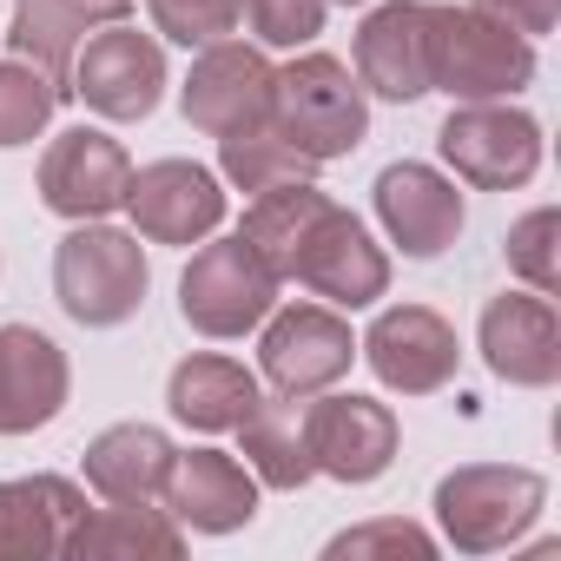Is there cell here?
I'll return each mask as SVG.
<instances>
[{"label": "cell", "mask_w": 561, "mask_h": 561, "mask_svg": "<svg viewBox=\"0 0 561 561\" xmlns=\"http://www.w3.org/2000/svg\"><path fill=\"white\" fill-rule=\"evenodd\" d=\"M257 364L277 397H318L357 364V337L331 305H291L257 324Z\"/></svg>", "instance_id": "cell-9"}, {"label": "cell", "mask_w": 561, "mask_h": 561, "mask_svg": "<svg viewBox=\"0 0 561 561\" xmlns=\"http://www.w3.org/2000/svg\"><path fill=\"white\" fill-rule=\"evenodd\" d=\"M370 198H377V225L390 231V244L403 257H443L462 238V218H469L456 179L436 172V165H423V159L383 165L377 185H370Z\"/></svg>", "instance_id": "cell-14"}, {"label": "cell", "mask_w": 561, "mask_h": 561, "mask_svg": "<svg viewBox=\"0 0 561 561\" xmlns=\"http://www.w3.org/2000/svg\"><path fill=\"white\" fill-rule=\"evenodd\" d=\"M291 285L331 298L337 311H364V305H377L390 291V251L370 238V225L357 211L324 205L305 251H298V264H291Z\"/></svg>", "instance_id": "cell-10"}, {"label": "cell", "mask_w": 561, "mask_h": 561, "mask_svg": "<svg viewBox=\"0 0 561 561\" xmlns=\"http://www.w3.org/2000/svg\"><path fill=\"white\" fill-rule=\"evenodd\" d=\"M152 291V264H146V244L139 231H119V225H73L54 251V298L73 324L87 331H113L126 324Z\"/></svg>", "instance_id": "cell-2"}, {"label": "cell", "mask_w": 561, "mask_h": 561, "mask_svg": "<svg viewBox=\"0 0 561 561\" xmlns=\"http://www.w3.org/2000/svg\"><path fill=\"white\" fill-rule=\"evenodd\" d=\"M324 554L331 561H364V554H416V561H430L436 554V535L416 528V522H403V515H377V522H357V528L331 535Z\"/></svg>", "instance_id": "cell-32"}, {"label": "cell", "mask_w": 561, "mask_h": 561, "mask_svg": "<svg viewBox=\"0 0 561 561\" xmlns=\"http://www.w3.org/2000/svg\"><path fill=\"white\" fill-rule=\"evenodd\" d=\"M251 403H257V377H251L238 357H218V351H198V357H185V364L165 377V410H172L185 430H198V436L238 430Z\"/></svg>", "instance_id": "cell-22"}, {"label": "cell", "mask_w": 561, "mask_h": 561, "mask_svg": "<svg viewBox=\"0 0 561 561\" xmlns=\"http://www.w3.org/2000/svg\"><path fill=\"white\" fill-rule=\"evenodd\" d=\"M443 165L476 192H515L541 172V119L508 100H462L436 133Z\"/></svg>", "instance_id": "cell-7"}, {"label": "cell", "mask_w": 561, "mask_h": 561, "mask_svg": "<svg viewBox=\"0 0 561 561\" xmlns=\"http://www.w3.org/2000/svg\"><path fill=\"white\" fill-rule=\"evenodd\" d=\"M126 179H133V159L113 133L100 126H67L47 152H41V205L67 225H87V218H106L126 205Z\"/></svg>", "instance_id": "cell-11"}, {"label": "cell", "mask_w": 561, "mask_h": 561, "mask_svg": "<svg viewBox=\"0 0 561 561\" xmlns=\"http://www.w3.org/2000/svg\"><path fill=\"white\" fill-rule=\"evenodd\" d=\"M93 8H106V14H113V21H119V14H126V8H133V0H93Z\"/></svg>", "instance_id": "cell-34"}, {"label": "cell", "mask_w": 561, "mask_h": 561, "mask_svg": "<svg viewBox=\"0 0 561 561\" xmlns=\"http://www.w3.org/2000/svg\"><path fill=\"white\" fill-rule=\"evenodd\" d=\"M218 179L257 198V192H277V185L318 179V159H305L285 133L264 119V126H244V133H225L218 139Z\"/></svg>", "instance_id": "cell-27"}, {"label": "cell", "mask_w": 561, "mask_h": 561, "mask_svg": "<svg viewBox=\"0 0 561 561\" xmlns=\"http://www.w3.org/2000/svg\"><path fill=\"white\" fill-rule=\"evenodd\" d=\"M469 8H482V14H495V21H508V27H515V34H528V41L554 34V21H561V0H469Z\"/></svg>", "instance_id": "cell-33"}, {"label": "cell", "mask_w": 561, "mask_h": 561, "mask_svg": "<svg viewBox=\"0 0 561 561\" xmlns=\"http://www.w3.org/2000/svg\"><path fill=\"white\" fill-rule=\"evenodd\" d=\"M331 198L305 179V185H277V192H257L251 205H244V225H238V238L277 271V285H291V264H298V251H305V238H311V225H318V211H324Z\"/></svg>", "instance_id": "cell-26"}, {"label": "cell", "mask_w": 561, "mask_h": 561, "mask_svg": "<svg viewBox=\"0 0 561 561\" xmlns=\"http://www.w3.org/2000/svg\"><path fill=\"white\" fill-rule=\"evenodd\" d=\"M80 515H87V489L67 482V476H14V482H0V554H14V561L67 554Z\"/></svg>", "instance_id": "cell-20"}, {"label": "cell", "mask_w": 561, "mask_h": 561, "mask_svg": "<svg viewBox=\"0 0 561 561\" xmlns=\"http://www.w3.org/2000/svg\"><path fill=\"white\" fill-rule=\"evenodd\" d=\"M165 515L192 535H231L257 515V476L225 449H179L159 489Z\"/></svg>", "instance_id": "cell-18"}, {"label": "cell", "mask_w": 561, "mask_h": 561, "mask_svg": "<svg viewBox=\"0 0 561 561\" xmlns=\"http://www.w3.org/2000/svg\"><path fill=\"white\" fill-rule=\"evenodd\" d=\"M357 357L377 370L383 390H397V397H436L443 383H456L462 344H456L449 318H436L430 305H390L364 331Z\"/></svg>", "instance_id": "cell-13"}, {"label": "cell", "mask_w": 561, "mask_h": 561, "mask_svg": "<svg viewBox=\"0 0 561 561\" xmlns=\"http://www.w3.org/2000/svg\"><path fill=\"white\" fill-rule=\"evenodd\" d=\"M430 27H436L430 0H383V8H370V21L357 27L364 93L390 106H416L430 93Z\"/></svg>", "instance_id": "cell-17"}, {"label": "cell", "mask_w": 561, "mask_h": 561, "mask_svg": "<svg viewBox=\"0 0 561 561\" xmlns=\"http://www.w3.org/2000/svg\"><path fill=\"white\" fill-rule=\"evenodd\" d=\"M324 8H370V0H324Z\"/></svg>", "instance_id": "cell-35"}, {"label": "cell", "mask_w": 561, "mask_h": 561, "mask_svg": "<svg viewBox=\"0 0 561 561\" xmlns=\"http://www.w3.org/2000/svg\"><path fill=\"white\" fill-rule=\"evenodd\" d=\"M238 456H244V469L257 476V489H305L311 476H318V462H311V443H305V410H298V397H257L251 410H244V423H238Z\"/></svg>", "instance_id": "cell-23"}, {"label": "cell", "mask_w": 561, "mask_h": 561, "mask_svg": "<svg viewBox=\"0 0 561 561\" xmlns=\"http://www.w3.org/2000/svg\"><path fill=\"white\" fill-rule=\"evenodd\" d=\"M305 443H311V462L318 476L331 482H377L390 462H397V410L377 403V397H324L305 403Z\"/></svg>", "instance_id": "cell-15"}, {"label": "cell", "mask_w": 561, "mask_h": 561, "mask_svg": "<svg viewBox=\"0 0 561 561\" xmlns=\"http://www.w3.org/2000/svg\"><path fill=\"white\" fill-rule=\"evenodd\" d=\"M54 113H60V87L41 67L0 60V152H8V146H34Z\"/></svg>", "instance_id": "cell-28"}, {"label": "cell", "mask_w": 561, "mask_h": 561, "mask_svg": "<svg viewBox=\"0 0 561 561\" xmlns=\"http://www.w3.org/2000/svg\"><path fill=\"white\" fill-rule=\"evenodd\" d=\"M113 21L106 8H93V0H14V21H8V47L14 60L41 67L60 93H67V73H73V54L80 41Z\"/></svg>", "instance_id": "cell-25"}, {"label": "cell", "mask_w": 561, "mask_h": 561, "mask_svg": "<svg viewBox=\"0 0 561 561\" xmlns=\"http://www.w3.org/2000/svg\"><path fill=\"white\" fill-rule=\"evenodd\" d=\"M277 311V271L231 231L192 251L179 277V318L198 337H244Z\"/></svg>", "instance_id": "cell-5"}, {"label": "cell", "mask_w": 561, "mask_h": 561, "mask_svg": "<svg viewBox=\"0 0 561 561\" xmlns=\"http://www.w3.org/2000/svg\"><path fill=\"white\" fill-rule=\"evenodd\" d=\"M476 351L482 364L515 383V390H548L561 377V318H554V298L541 291H502L482 305V324H476Z\"/></svg>", "instance_id": "cell-16"}, {"label": "cell", "mask_w": 561, "mask_h": 561, "mask_svg": "<svg viewBox=\"0 0 561 561\" xmlns=\"http://www.w3.org/2000/svg\"><path fill=\"white\" fill-rule=\"evenodd\" d=\"M271 126L285 133L305 159L331 165L351 159L370 133V93L337 54H298L271 80Z\"/></svg>", "instance_id": "cell-1"}, {"label": "cell", "mask_w": 561, "mask_h": 561, "mask_svg": "<svg viewBox=\"0 0 561 561\" xmlns=\"http://www.w3.org/2000/svg\"><path fill=\"white\" fill-rule=\"evenodd\" d=\"M67 351L34 324H0V436H34L67 410Z\"/></svg>", "instance_id": "cell-19"}, {"label": "cell", "mask_w": 561, "mask_h": 561, "mask_svg": "<svg viewBox=\"0 0 561 561\" xmlns=\"http://www.w3.org/2000/svg\"><path fill=\"white\" fill-rule=\"evenodd\" d=\"M561 211L554 205H535V211H522L515 225H508V238H502V251H508V271L522 277L528 291H541V298H554L561 291Z\"/></svg>", "instance_id": "cell-29"}, {"label": "cell", "mask_w": 561, "mask_h": 561, "mask_svg": "<svg viewBox=\"0 0 561 561\" xmlns=\"http://www.w3.org/2000/svg\"><path fill=\"white\" fill-rule=\"evenodd\" d=\"M67 93L113 126H139L165 100V47L126 21H100L73 54Z\"/></svg>", "instance_id": "cell-6"}, {"label": "cell", "mask_w": 561, "mask_h": 561, "mask_svg": "<svg viewBox=\"0 0 561 561\" xmlns=\"http://www.w3.org/2000/svg\"><path fill=\"white\" fill-rule=\"evenodd\" d=\"M535 80V41L482 8H436L430 27V93L462 100H515Z\"/></svg>", "instance_id": "cell-3"}, {"label": "cell", "mask_w": 561, "mask_h": 561, "mask_svg": "<svg viewBox=\"0 0 561 561\" xmlns=\"http://www.w3.org/2000/svg\"><path fill=\"white\" fill-rule=\"evenodd\" d=\"M324 0H238V21L251 27L257 47H311L324 34Z\"/></svg>", "instance_id": "cell-30"}, {"label": "cell", "mask_w": 561, "mask_h": 561, "mask_svg": "<svg viewBox=\"0 0 561 561\" xmlns=\"http://www.w3.org/2000/svg\"><path fill=\"white\" fill-rule=\"evenodd\" d=\"M548 502V482L515 462H462L436 482V528L456 554L515 548Z\"/></svg>", "instance_id": "cell-4"}, {"label": "cell", "mask_w": 561, "mask_h": 561, "mask_svg": "<svg viewBox=\"0 0 561 561\" xmlns=\"http://www.w3.org/2000/svg\"><path fill=\"white\" fill-rule=\"evenodd\" d=\"M67 554H80V561H139V554L179 561L185 554V528L165 508H152V502H106V508L80 515Z\"/></svg>", "instance_id": "cell-24"}, {"label": "cell", "mask_w": 561, "mask_h": 561, "mask_svg": "<svg viewBox=\"0 0 561 561\" xmlns=\"http://www.w3.org/2000/svg\"><path fill=\"white\" fill-rule=\"evenodd\" d=\"M146 8H152V34L179 47H211L238 34V0H146Z\"/></svg>", "instance_id": "cell-31"}, {"label": "cell", "mask_w": 561, "mask_h": 561, "mask_svg": "<svg viewBox=\"0 0 561 561\" xmlns=\"http://www.w3.org/2000/svg\"><path fill=\"white\" fill-rule=\"evenodd\" d=\"M271 80L277 67L264 60V47H244V41H211L198 47L185 87H179V113L192 133L205 139H225V133H244V126H264L271 119Z\"/></svg>", "instance_id": "cell-8"}, {"label": "cell", "mask_w": 561, "mask_h": 561, "mask_svg": "<svg viewBox=\"0 0 561 561\" xmlns=\"http://www.w3.org/2000/svg\"><path fill=\"white\" fill-rule=\"evenodd\" d=\"M126 211L146 244H205L225 225V185L198 159H152L126 179Z\"/></svg>", "instance_id": "cell-12"}, {"label": "cell", "mask_w": 561, "mask_h": 561, "mask_svg": "<svg viewBox=\"0 0 561 561\" xmlns=\"http://www.w3.org/2000/svg\"><path fill=\"white\" fill-rule=\"evenodd\" d=\"M172 456L179 449L159 423H113L87 443V489L100 502H159Z\"/></svg>", "instance_id": "cell-21"}]
</instances>
